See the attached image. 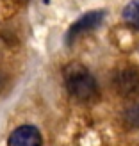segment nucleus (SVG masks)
<instances>
[{
  "label": "nucleus",
  "instance_id": "5",
  "mask_svg": "<svg viewBox=\"0 0 139 146\" xmlns=\"http://www.w3.org/2000/svg\"><path fill=\"white\" fill-rule=\"evenodd\" d=\"M123 18H125V21L130 27L139 29V0L130 2L125 9H123Z\"/></svg>",
  "mask_w": 139,
  "mask_h": 146
},
{
  "label": "nucleus",
  "instance_id": "6",
  "mask_svg": "<svg viewBox=\"0 0 139 146\" xmlns=\"http://www.w3.org/2000/svg\"><path fill=\"white\" fill-rule=\"evenodd\" d=\"M125 118H127V123H128L130 127L137 128V127H139V105L128 109L127 114H125Z\"/></svg>",
  "mask_w": 139,
  "mask_h": 146
},
{
  "label": "nucleus",
  "instance_id": "1",
  "mask_svg": "<svg viewBox=\"0 0 139 146\" xmlns=\"http://www.w3.org/2000/svg\"><path fill=\"white\" fill-rule=\"evenodd\" d=\"M66 89L73 98L80 102H93L98 96V86L93 75L80 64H71L64 71Z\"/></svg>",
  "mask_w": 139,
  "mask_h": 146
},
{
  "label": "nucleus",
  "instance_id": "4",
  "mask_svg": "<svg viewBox=\"0 0 139 146\" xmlns=\"http://www.w3.org/2000/svg\"><path fill=\"white\" fill-rule=\"evenodd\" d=\"M41 144H43V137L39 130L32 125L18 127L9 135V146H41Z\"/></svg>",
  "mask_w": 139,
  "mask_h": 146
},
{
  "label": "nucleus",
  "instance_id": "2",
  "mask_svg": "<svg viewBox=\"0 0 139 146\" xmlns=\"http://www.w3.org/2000/svg\"><path fill=\"white\" fill-rule=\"evenodd\" d=\"M114 86H116V91L121 96L136 98L139 94V70H136V68L121 70L114 78Z\"/></svg>",
  "mask_w": 139,
  "mask_h": 146
},
{
  "label": "nucleus",
  "instance_id": "7",
  "mask_svg": "<svg viewBox=\"0 0 139 146\" xmlns=\"http://www.w3.org/2000/svg\"><path fill=\"white\" fill-rule=\"evenodd\" d=\"M48 2H50V0H45V4H48Z\"/></svg>",
  "mask_w": 139,
  "mask_h": 146
},
{
  "label": "nucleus",
  "instance_id": "3",
  "mask_svg": "<svg viewBox=\"0 0 139 146\" xmlns=\"http://www.w3.org/2000/svg\"><path fill=\"white\" fill-rule=\"evenodd\" d=\"M104 14H105L104 11H93V13L84 14L82 18H78L75 23L68 29V32H66V43L70 45V43H73L78 38V36H82L84 32H89L96 25H100V21L104 20Z\"/></svg>",
  "mask_w": 139,
  "mask_h": 146
}]
</instances>
